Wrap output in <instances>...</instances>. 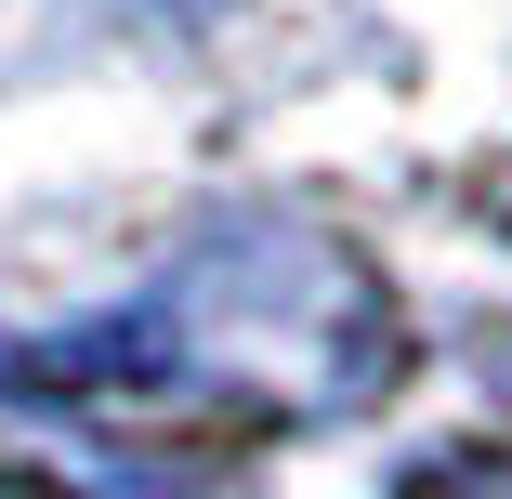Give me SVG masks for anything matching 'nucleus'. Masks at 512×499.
Here are the masks:
<instances>
[{"mask_svg":"<svg viewBox=\"0 0 512 499\" xmlns=\"http://www.w3.org/2000/svg\"><path fill=\"white\" fill-rule=\"evenodd\" d=\"M421 499H512V460H460V473H434Z\"/></svg>","mask_w":512,"mask_h":499,"instance_id":"1","label":"nucleus"}]
</instances>
